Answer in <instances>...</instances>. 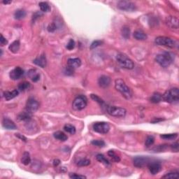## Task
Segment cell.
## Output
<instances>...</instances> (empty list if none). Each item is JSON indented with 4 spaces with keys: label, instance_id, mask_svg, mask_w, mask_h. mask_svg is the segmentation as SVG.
I'll return each instance as SVG.
<instances>
[{
    "label": "cell",
    "instance_id": "8",
    "mask_svg": "<svg viewBox=\"0 0 179 179\" xmlns=\"http://www.w3.org/2000/svg\"><path fill=\"white\" fill-rule=\"evenodd\" d=\"M117 7L118 9L125 11H134L136 10V5L131 1L121 0L119 1L117 4Z\"/></svg>",
    "mask_w": 179,
    "mask_h": 179
},
{
    "label": "cell",
    "instance_id": "38",
    "mask_svg": "<svg viewBox=\"0 0 179 179\" xmlns=\"http://www.w3.org/2000/svg\"><path fill=\"white\" fill-rule=\"evenodd\" d=\"M155 142V138L153 136H148L145 139V145L146 147H150Z\"/></svg>",
    "mask_w": 179,
    "mask_h": 179
},
{
    "label": "cell",
    "instance_id": "48",
    "mask_svg": "<svg viewBox=\"0 0 179 179\" xmlns=\"http://www.w3.org/2000/svg\"><path fill=\"white\" fill-rule=\"evenodd\" d=\"M15 136H16V137H18V138H19V139H21L22 141H23L27 142V138L25 137H24V136H23V135H22V134H15Z\"/></svg>",
    "mask_w": 179,
    "mask_h": 179
},
{
    "label": "cell",
    "instance_id": "31",
    "mask_svg": "<svg viewBox=\"0 0 179 179\" xmlns=\"http://www.w3.org/2000/svg\"><path fill=\"white\" fill-rule=\"evenodd\" d=\"M178 137V133H174V134H162L160 137L162 139H165V140H174Z\"/></svg>",
    "mask_w": 179,
    "mask_h": 179
},
{
    "label": "cell",
    "instance_id": "9",
    "mask_svg": "<svg viewBox=\"0 0 179 179\" xmlns=\"http://www.w3.org/2000/svg\"><path fill=\"white\" fill-rule=\"evenodd\" d=\"M151 162L150 159L148 157L145 156H137L134 159V165L138 168H143L148 165Z\"/></svg>",
    "mask_w": 179,
    "mask_h": 179
},
{
    "label": "cell",
    "instance_id": "20",
    "mask_svg": "<svg viewBox=\"0 0 179 179\" xmlns=\"http://www.w3.org/2000/svg\"><path fill=\"white\" fill-rule=\"evenodd\" d=\"M28 76L33 82H37L40 79V75L36 69H31L28 72Z\"/></svg>",
    "mask_w": 179,
    "mask_h": 179
},
{
    "label": "cell",
    "instance_id": "39",
    "mask_svg": "<svg viewBox=\"0 0 179 179\" xmlns=\"http://www.w3.org/2000/svg\"><path fill=\"white\" fill-rule=\"evenodd\" d=\"M91 143L93 145L99 147V148H103L105 146V142L103 140H93L91 141Z\"/></svg>",
    "mask_w": 179,
    "mask_h": 179
},
{
    "label": "cell",
    "instance_id": "41",
    "mask_svg": "<svg viewBox=\"0 0 179 179\" xmlns=\"http://www.w3.org/2000/svg\"><path fill=\"white\" fill-rule=\"evenodd\" d=\"M102 44H103L102 41H100V40L95 41V42H93V43H92L91 46H90V49H91V50H93V49L96 48L97 47L99 46L102 45Z\"/></svg>",
    "mask_w": 179,
    "mask_h": 179
},
{
    "label": "cell",
    "instance_id": "28",
    "mask_svg": "<svg viewBox=\"0 0 179 179\" xmlns=\"http://www.w3.org/2000/svg\"><path fill=\"white\" fill-rule=\"evenodd\" d=\"M96 159H97V160L99 161V162L102 163V164H104V165H106V166H109V164H110L109 161L108 160L107 158L104 157V155H103L102 154L97 155Z\"/></svg>",
    "mask_w": 179,
    "mask_h": 179
},
{
    "label": "cell",
    "instance_id": "32",
    "mask_svg": "<svg viewBox=\"0 0 179 179\" xmlns=\"http://www.w3.org/2000/svg\"><path fill=\"white\" fill-rule=\"evenodd\" d=\"M108 155H109V156L111 157V158H112V160H113L114 162H119L120 161V158L115 153L114 150H109V151L108 152Z\"/></svg>",
    "mask_w": 179,
    "mask_h": 179
},
{
    "label": "cell",
    "instance_id": "16",
    "mask_svg": "<svg viewBox=\"0 0 179 179\" xmlns=\"http://www.w3.org/2000/svg\"><path fill=\"white\" fill-rule=\"evenodd\" d=\"M33 62L36 64V65L40 66L42 68H44L47 64V60L46 58V55L44 54H42L40 56L37 57L33 60Z\"/></svg>",
    "mask_w": 179,
    "mask_h": 179
},
{
    "label": "cell",
    "instance_id": "13",
    "mask_svg": "<svg viewBox=\"0 0 179 179\" xmlns=\"http://www.w3.org/2000/svg\"><path fill=\"white\" fill-rule=\"evenodd\" d=\"M147 167H148L150 172L153 175H155V174L159 173L162 169L161 164L159 162H150Z\"/></svg>",
    "mask_w": 179,
    "mask_h": 179
},
{
    "label": "cell",
    "instance_id": "37",
    "mask_svg": "<svg viewBox=\"0 0 179 179\" xmlns=\"http://www.w3.org/2000/svg\"><path fill=\"white\" fill-rule=\"evenodd\" d=\"M168 145H166V144H163V145H158L157 146L154 147L153 148V150H154L155 152H162L164 150H167L168 148Z\"/></svg>",
    "mask_w": 179,
    "mask_h": 179
},
{
    "label": "cell",
    "instance_id": "36",
    "mask_svg": "<svg viewBox=\"0 0 179 179\" xmlns=\"http://www.w3.org/2000/svg\"><path fill=\"white\" fill-rule=\"evenodd\" d=\"M64 129L66 132L70 133L71 134H74L76 133V128L75 127L72 125L66 124L64 127Z\"/></svg>",
    "mask_w": 179,
    "mask_h": 179
},
{
    "label": "cell",
    "instance_id": "22",
    "mask_svg": "<svg viewBox=\"0 0 179 179\" xmlns=\"http://www.w3.org/2000/svg\"><path fill=\"white\" fill-rule=\"evenodd\" d=\"M32 113L25 110V111L22 112L18 115V119L20 120H24V121H29L31 119Z\"/></svg>",
    "mask_w": 179,
    "mask_h": 179
},
{
    "label": "cell",
    "instance_id": "44",
    "mask_svg": "<svg viewBox=\"0 0 179 179\" xmlns=\"http://www.w3.org/2000/svg\"><path fill=\"white\" fill-rule=\"evenodd\" d=\"M69 178H86V176L83 175H79V174H76L75 173H71L69 174Z\"/></svg>",
    "mask_w": 179,
    "mask_h": 179
},
{
    "label": "cell",
    "instance_id": "33",
    "mask_svg": "<svg viewBox=\"0 0 179 179\" xmlns=\"http://www.w3.org/2000/svg\"><path fill=\"white\" fill-rule=\"evenodd\" d=\"M178 178V172H169V173L166 174L165 175L163 176L162 177V178Z\"/></svg>",
    "mask_w": 179,
    "mask_h": 179
},
{
    "label": "cell",
    "instance_id": "3",
    "mask_svg": "<svg viewBox=\"0 0 179 179\" xmlns=\"http://www.w3.org/2000/svg\"><path fill=\"white\" fill-rule=\"evenodd\" d=\"M155 61L161 66L168 67L174 61V57L170 53H163L159 54L155 58Z\"/></svg>",
    "mask_w": 179,
    "mask_h": 179
},
{
    "label": "cell",
    "instance_id": "43",
    "mask_svg": "<svg viewBox=\"0 0 179 179\" xmlns=\"http://www.w3.org/2000/svg\"><path fill=\"white\" fill-rule=\"evenodd\" d=\"M74 47H75V42H74L73 39H70V40L69 41V42H68L67 45H66V48H67L68 50H72V49H74Z\"/></svg>",
    "mask_w": 179,
    "mask_h": 179
},
{
    "label": "cell",
    "instance_id": "30",
    "mask_svg": "<svg viewBox=\"0 0 179 179\" xmlns=\"http://www.w3.org/2000/svg\"><path fill=\"white\" fill-rule=\"evenodd\" d=\"M39 7H40L41 11L42 12H49L50 11V7L49 6V4L47 2H44V1H42V2H40L39 4Z\"/></svg>",
    "mask_w": 179,
    "mask_h": 179
},
{
    "label": "cell",
    "instance_id": "15",
    "mask_svg": "<svg viewBox=\"0 0 179 179\" xmlns=\"http://www.w3.org/2000/svg\"><path fill=\"white\" fill-rule=\"evenodd\" d=\"M98 84L102 88H107L110 85L111 78L108 76L102 75L98 79Z\"/></svg>",
    "mask_w": 179,
    "mask_h": 179
},
{
    "label": "cell",
    "instance_id": "29",
    "mask_svg": "<svg viewBox=\"0 0 179 179\" xmlns=\"http://www.w3.org/2000/svg\"><path fill=\"white\" fill-rule=\"evenodd\" d=\"M90 97H91V98L92 99H93V100L94 101H95L96 102H97L98 104H99V105H101L102 106V107H105L106 108H107V106L106 105V104H105V102H104V100H103V99H101L100 97H98L97 95H94V94H92L91 95H90Z\"/></svg>",
    "mask_w": 179,
    "mask_h": 179
},
{
    "label": "cell",
    "instance_id": "42",
    "mask_svg": "<svg viewBox=\"0 0 179 179\" xmlns=\"http://www.w3.org/2000/svg\"><path fill=\"white\" fill-rule=\"evenodd\" d=\"M64 74H66V75L67 76H72L74 74V69H73V68L70 67V66H67L65 68V69H64Z\"/></svg>",
    "mask_w": 179,
    "mask_h": 179
},
{
    "label": "cell",
    "instance_id": "17",
    "mask_svg": "<svg viewBox=\"0 0 179 179\" xmlns=\"http://www.w3.org/2000/svg\"><path fill=\"white\" fill-rule=\"evenodd\" d=\"M2 125L6 129H10V130H14L17 129V126L9 118H4L2 121Z\"/></svg>",
    "mask_w": 179,
    "mask_h": 179
},
{
    "label": "cell",
    "instance_id": "2",
    "mask_svg": "<svg viewBox=\"0 0 179 179\" xmlns=\"http://www.w3.org/2000/svg\"><path fill=\"white\" fill-rule=\"evenodd\" d=\"M162 100L164 102L176 104L179 101V90L177 88H174L167 90L162 95Z\"/></svg>",
    "mask_w": 179,
    "mask_h": 179
},
{
    "label": "cell",
    "instance_id": "50",
    "mask_svg": "<svg viewBox=\"0 0 179 179\" xmlns=\"http://www.w3.org/2000/svg\"><path fill=\"white\" fill-rule=\"evenodd\" d=\"M60 164V160H58V159L54 160V161H53V165H54V167H57V166L59 165Z\"/></svg>",
    "mask_w": 179,
    "mask_h": 179
},
{
    "label": "cell",
    "instance_id": "4",
    "mask_svg": "<svg viewBox=\"0 0 179 179\" xmlns=\"http://www.w3.org/2000/svg\"><path fill=\"white\" fill-rule=\"evenodd\" d=\"M116 60L120 65L125 69H132L134 66L132 60L129 59L125 54L118 53L116 55Z\"/></svg>",
    "mask_w": 179,
    "mask_h": 179
},
{
    "label": "cell",
    "instance_id": "1",
    "mask_svg": "<svg viewBox=\"0 0 179 179\" xmlns=\"http://www.w3.org/2000/svg\"><path fill=\"white\" fill-rule=\"evenodd\" d=\"M115 88L126 99H130L132 97V92L131 89L127 85L123 79L118 78L115 80Z\"/></svg>",
    "mask_w": 179,
    "mask_h": 179
},
{
    "label": "cell",
    "instance_id": "46",
    "mask_svg": "<svg viewBox=\"0 0 179 179\" xmlns=\"http://www.w3.org/2000/svg\"><path fill=\"white\" fill-rule=\"evenodd\" d=\"M8 44V41L6 40V38L4 37V36L2 34H1V38H0V44H1V46H4L6 44Z\"/></svg>",
    "mask_w": 179,
    "mask_h": 179
},
{
    "label": "cell",
    "instance_id": "25",
    "mask_svg": "<svg viewBox=\"0 0 179 179\" xmlns=\"http://www.w3.org/2000/svg\"><path fill=\"white\" fill-rule=\"evenodd\" d=\"M150 101L151 102L155 103V104L160 102L161 101H162V95L160 94L159 93H155L153 95L150 97Z\"/></svg>",
    "mask_w": 179,
    "mask_h": 179
},
{
    "label": "cell",
    "instance_id": "18",
    "mask_svg": "<svg viewBox=\"0 0 179 179\" xmlns=\"http://www.w3.org/2000/svg\"><path fill=\"white\" fill-rule=\"evenodd\" d=\"M81 65V60L79 58H70L67 60V66H70L73 69H76Z\"/></svg>",
    "mask_w": 179,
    "mask_h": 179
},
{
    "label": "cell",
    "instance_id": "26",
    "mask_svg": "<svg viewBox=\"0 0 179 179\" xmlns=\"http://www.w3.org/2000/svg\"><path fill=\"white\" fill-rule=\"evenodd\" d=\"M21 162L23 163L24 165H28L31 162V158H30L29 153L27 152H25L22 155L21 158Z\"/></svg>",
    "mask_w": 179,
    "mask_h": 179
},
{
    "label": "cell",
    "instance_id": "12",
    "mask_svg": "<svg viewBox=\"0 0 179 179\" xmlns=\"http://www.w3.org/2000/svg\"><path fill=\"white\" fill-rule=\"evenodd\" d=\"M23 74H24L23 69L21 67H20V66H17V67L13 69L11 72H10L9 76H10V78L12 80H18L19 78H20L22 77V76L23 75Z\"/></svg>",
    "mask_w": 179,
    "mask_h": 179
},
{
    "label": "cell",
    "instance_id": "45",
    "mask_svg": "<svg viewBox=\"0 0 179 179\" xmlns=\"http://www.w3.org/2000/svg\"><path fill=\"white\" fill-rule=\"evenodd\" d=\"M48 31L50 32H55V30H56L57 29V27L56 25H55V24L54 23H50V24L48 25Z\"/></svg>",
    "mask_w": 179,
    "mask_h": 179
},
{
    "label": "cell",
    "instance_id": "35",
    "mask_svg": "<svg viewBox=\"0 0 179 179\" xmlns=\"http://www.w3.org/2000/svg\"><path fill=\"white\" fill-rule=\"evenodd\" d=\"M121 33L123 37L127 39L128 38H129V36H130V29H129V28L128 27L125 26L122 28Z\"/></svg>",
    "mask_w": 179,
    "mask_h": 179
},
{
    "label": "cell",
    "instance_id": "10",
    "mask_svg": "<svg viewBox=\"0 0 179 179\" xmlns=\"http://www.w3.org/2000/svg\"><path fill=\"white\" fill-rule=\"evenodd\" d=\"M93 129L99 134H107L110 129V126L106 122H99L93 125Z\"/></svg>",
    "mask_w": 179,
    "mask_h": 179
},
{
    "label": "cell",
    "instance_id": "27",
    "mask_svg": "<svg viewBox=\"0 0 179 179\" xmlns=\"http://www.w3.org/2000/svg\"><path fill=\"white\" fill-rule=\"evenodd\" d=\"M26 16V12L23 9H18L14 13V17L16 20H21Z\"/></svg>",
    "mask_w": 179,
    "mask_h": 179
},
{
    "label": "cell",
    "instance_id": "34",
    "mask_svg": "<svg viewBox=\"0 0 179 179\" xmlns=\"http://www.w3.org/2000/svg\"><path fill=\"white\" fill-rule=\"evenodd\" d=\"M30 88V83L29 82L24 81L22 82L18 85V90L20 91H25V90H28Z\"/></svg>",
    "mask_w": 179,
    "mask_h": 179
},
{
    "label": "cell",
    "instance_id": "51",
    "mask_svg": "<svg viewBox=\"0 0 179 179\" xmlns=\"http://www.w3.org/2000/svg\"><path fill=\"white\" fill-rule=\"evenodd\" d=\"M2 3L4 4H9L11 3V1H3Z\"/></svg>",
    "mask_w": 179,
    "mask_h": 179
},
{
    "label": "cell",
    "instance_id": "49",
    "mask_svg": "<svg viewBox=\"0 0 179 179\" xmlns=\"http://www.w3.org/2000/svg\"><path fill=\"white\" fill-rule=\"evenodd\" d=\"M42 13L41 12H36L33 15V20H35L36 18H38L39 17L42 16Z\"/></svg>",
    "mask_w": 179,
    "mask_h": 179
},
{
    "label": "cell",
    "instance_id": "11",
    "mask_svg": "<svg viewBox=\"0 0 179 179\" xmlns=\"http://www.w3.org/2000/svg\"><path fill=\"white\" fill-rule=\"evenodd\" d=\"M39 108V103L37 100H36L33 97H30L28 99L27 102L26 103V106H25V110L32 113L36 111Z\"/></svg>",
    "mask_w": 179,
    "mask_h": 179
},
{
    "label": "cell",
    "instance_id": "24",
    "mask_svg": "<svg viewBox=\"0 0 179 179\" xmlns=\"http://www.w3.org/2000/svg\"><path fill=\"white\" fill-rule=\"evenodd\" d=\"M53 136L55 139H58V140L60 141H65L67 140L68 139L67 136H66L64 132H62V131H56V132H55L54 133Z\"/></svg>",
    "mask_w": 179,
    "mask_h": 179
},
{
    "label": "cell",
    "instance_id": "6",
    "mask_svg": "<svg viewBox=\"0 0 179 179\" xmlns=\"http://www.w3.org/2000/svg\"><path fill=\"white\" fill-rule=\"evenodd\" d=\"M107 113L110 115L116 118H123L125 116L127 111L125 109L121 107H117L115 106H108L106 108Z\"/></svg>",
    "mask_w": 179,
    "mask_h": 179
},
{
    "label": "cell",
    "instance_id": "5",
    "mask_svg": "<svg viewBox=\"0 0 179 179\" xmlns=\"http://www.w3.org/2000/svg\"><path fill=\"white\" fill-rule=\"evenodd\" d=\"M155 44L158 46L174 48L176 46V42L173 39L167 36H158L155 39Z\"/></svg>",
    "mask_w": 179,
    "mask_h": 179
},
{
    "label": "cell",
    "instance_id": "47",
    "mask_svg": "<svg viewBox=\"0 0 179 179\" xmlns=\"http://www.w3.org/2000/svg\"><path fill=\"white\" fill-rule=\"evenodd\" d=\"M171 148H172V150L174 152H178V142L176 141V143L172 144V145H171Z\"/></svg>",
    "mask_w": 179,
    "mask_h": 179
},
{
    "label": "cell",
    "instance_id": "7",
    "mask_svg": "<svg viewBox=\"0 0 179 179\" xmlns=\"http://www.w3.org/2000/svg\"><path fill=\"white\" fill-rule=\"evenodd\" d=\"M88 104V99L85 96L80 95L75 98L72 104V107L74 110L80 111L86 107Z\"/></svg>",
    "mask_w": 179,
    "mask_h": 179
},
{
    "label": "cell",
    "instance_id": "21",
    "mask_svg": "<svg viewBox=\"0 0 179 179\" xmlns=\"http://www.w3.org/2000/svg\"><path fill=\"white\" fill-rule=\"evenodd\" d=\"M134 37L137 40L143 41L147 39V35L145 32H143L141 30H137L134 33Z\"/></svg>",
    "mask_w": 179,
    "mask_h": 179
},
{
    "label": "cell",
    "instance_id": "19",
    "mask_svg": "<svg viewBox=\"0 0 179 179\" xmlns=\"http://www.w3.org/2000/svg\"><path fill=\"white\" fill-rule=\"evenodd\" d=\"M18 91L17 90H13L12 91H6L4 93V97L6 101H9L16 97L18 95Z\"/></svg>",
    "mask_w": 179,
    "mask_h": 179
},
{
    "label": "cell",
    "instance_id": "23",
    "mask_svg": "<svg viewBox=\"0 0 179 179\" xmlns=\"http://www.w3.org/2000/svg\"><path fill=\"white\" fill-rule=\"evenodd\" d=\"M20 44L19 41H15L9 46V48L13 53H17L18 52L19 49H20Z\"/></svg>",
    "mask_w": 179,
    "mask_h": 179
},
{
    "label": "cell",
    "instance_id": "14",
    "mask_svg": "<svg viewBox=\"0 0 179 179\" xmlns=\"http://www.w3.org/2000/svg\"><path fill=\"white\" fill-rule=\"evenodd\" d=\"M166 24L171 29H177L178 28V19L174 16L167 17L166 18Z\"/></svg>",
    "mask_w": 179,
    "mask_h": 179
},
{
    "label": "cell",
    "instance_id": "40",
    "mask_svg": "<svg viewBox=\"0 0 179 179\" xmlns=\"http://www.w3.org/2000/svg\"><path fill=\"white\" fill-rule=\"evenodd\" d=\"M90 164V160L88 159H82L77 162V165L79 167H85Z\"/></svg>",
    "mask_w": 179,
    "mask_h": 179
}]
</instances>
